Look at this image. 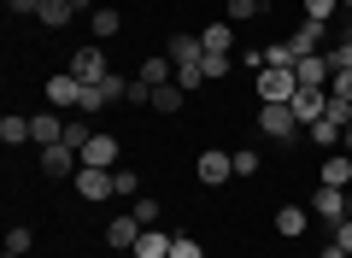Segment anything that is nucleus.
Instances as JSON below:
<instances>
[{
    "mask_svg": "<svg viewBox=\"0 0 352 258\" xmlns=\"http://www.w3.org/2000/svg\"><path fill=\"white\" fill-rule=\"evenodd\" d=\"M252 88H258V106H270V100H288L300 94V76H294V65H264L258 76H252Z\"/></svg>",
    "mask_w": 352,
    "mask_h": 258,
    "instance_id": "obj_1",
    "label": "nucleus"
},
{
    "mask_svg": "<svg viewBox=\"0 0 352 258\" xmlns=\"http://www.w3.org/2000/svg\"><path fill=\"white\" fill-rule=\"evenodd\" d=\"M258 129H264L270 141H294V129H305V123L294 118L288 100H270V106H258Z\"/></svg>",
    "mask_w": 352,
    "mask_h": 258,
    "instance_id": "obj_2",
    "label": "nucleus"
},
{
    "mask_svg": "<svg viewBox=\"0 0 352 258\" xmlns=\"http://www.w3.org/2000/svg\"><path fill=\"white\" fill-rule=\"evenodd\" d=\"M47 106L53 111H76V106H82V76H76V71L47 76Z\"/></svg>",
    "mask_w": 352,
    "mask_h": 258,
    "instance_id": "obj_3",
    "label": "nucleus"
},
{
    "mask_svg": "<svg viewBox=\"0 0 352 258\" xmlns=\"http://www.w3.org/2000/svg\"><path fill=\"white\" fill-rule=\"evenodd\" d=\"M118 159H124L118 136H112V129H94V141L82 147V164H94V171H118Z\"/></svg>",
    "mask_w": 352,
    "mask_h": 258,
    "instance_id": "obj_4",
    "label": "nucleus"
},
{
    "mask_svg": "<svg viewBox=\"0 0 352 258\" xmlns=\"http://www.w3.org/2000/svg\"><path fill=\"white\" fill-rule=\"evenodd\" d=\"M36 164H41V176H76V171H82V153L59 141V147H41Z\"/></svg>",
    "mask_w": 352,
    "mask_h": 258,
    "instance_id": "obj_5",
    "label": "nucleus"
},
{
    "mask_svg": "<svg viewBox=\"0 0 352 258\" xmlns=\"http://www.w3.org/2000/svg\"><path fill=\"white\" fill-rule=\"evenodd\" d=\"M71 71L82 76V83H106V76H112V71H106V47H94V41L76 47V53H71Z\"/></svg>",
    "mask_w": 352,
    "mask_h": 258,
    "instance_id": "obj_6",
    "label": "nucleus"
},
{
    "mask_svg": "<svg viewBox=\"0 0 352 258\" xmlns=\"http://www.w3.org/2000/svg\"><path fill=\"white\" fill-rule=\"evenodd\" d=\"M329 36H335L329 24H317V18H305V24L294 30V36H288V41H294V59H305V53H323V41H329Z\"/></svg>",
    "mask_w": 352,
    "mask_h": 258,
    "instance_id": "obj_7",
    "label": "nucleus"
},
{
    "mask_svg": "<svg viewBox=\"0 0 352 258\" xmlns=\"http://www.w3.org/2000/svg\"><path fill=\"white\" fill-rule=\"evenodd\" d=\"M294 76H300V88H329V83H335V71H329L323 53H305V59H294Z\"/></svg>",
    "mask_w": 352,
    "mask_h": 258,
    "instance_id": "obj_8",
    "label": "nucleus"
},
{
    "mask_svg": "<svg viewBox=\"0 0 352 258\" xmlns=\"http://www.w3.org/2000/svg\"><path fill=\"white\" fill-rule=\"evenodd\" d=\"M229 176H235V159L217 153V147H206V153H200V182H206V188H223Z\"/></svg>",
    "mask_w": 352,
    "mask_h": 258,
    "instance_id": "obj_9",
    "label": "nucleus"
},
{
    "mask_svg": "<svg viewBox=\"0 0 352 258\" xmlns=\"http://www.w3.org/2000/svg\"><path fill=\"white\" fill-rule=\"evenodd\" d=\"M30 136H36V147H59V141H65V118H59V111H36V118H30Z\"/></svg>",
    "mask_w": 352,
    "mask_h": 258,
    "instance_id": "obj_10",
    "label": "nucleus"
},
{
    "mask_svg": "<svg viewBox=\"0 0 352 258\" xmlns=\"http://www.w3.org/2000/svg\"><path fill=\"white\" fill-rule=\"evenodd\" d=\"M76 194H82V200H112V194H118V188H112V171L82 164V171H76Z\"/></svg>",
    "mask_w": 352,
    "mask_h": 258,
    "instance_id": "obj_11",
    "label": "nucleus"
},
{
    "mask_svg": "<svg viewBox=\"0 0 352 258\" xmlns=\"http://www.w3.org/2000/svg\"><path fill=\"white\" fill-rule=\"evenodd\" d=\"M135 241H141L135 211H124V217H112V223H106V246H118V252H135Z\"/></svg>",
    "mask_w": 352,
    "mask_h": 258,
    "instance_id": "obj_12",
    "label": "nucleus"
},
{
    "mask_svg": "<svg viewBox=\"0 0 352 258\" xmlns=\"http://www.w3.org/2000/svg\"><path fill=\"white\" fill-rule=\"evenodd\" d=\"M311 211H317L323 223H340V217H346V188H323V182H317V194H311Z\"/></svg>",
    "mask_w": 352,
    "mask_h": 258,
    "instance_id": "obj_13",
    "label": "nucleus"
},
{
    "mask_svg": "<svg viewBox=\"0 0 352 258\" xmlns=\"http://www.w3.org/2000/svg\"><path fill=\"white\" fill-rule=\"evenodd\" d=\"M317 182H323V188H352V153H346V147L329 153L323 171H317Z\"/></svg>",
    "mask_w": 352,
    "mask_h": 258,
    "instance_id": "obj_14",
    "label": "nucleus"
},
{
    "mask_svg": "<svg viewBox=\"0 0 352 258\" xmlns=\"http://www.w3.org/2000/svg\"><path fill=\"white\" fill-rule=\"evenodd\" d=\"M323 106H329V88H300V94H294V118L300 123H317Z\"/></svg>",
    "mask_w": 352,
    "mask_h": 258,
    "instance_id": "obj_15",
    "label": "nucleus"
},
{
    "mask_svg": "<svg viewBox=\"0 0 352 258\" xmlns=\"http://www.w3.org/2000/svg\"><path fill=\"white\" fill-rule=\"evenodd\" d=\"M200 41H206V53H235V24H229V18H217V24L200 30Z\"/></svg>",
    "mask_w": 352,
    "mask_h": 258,
    "instance_id": "obj_16",
    "label": "nucleus"
},
{
    "mask_svg": "<svg viewBox=\"0 0 352 258\" xmlns=\"http://www.w3.org/2000/svg\"><path fill=\"white\" fill-rule=\"evenodd\" d=\"M170 241H176V235H164V229H141L135 258H170Z\"/></svg>",
    "mask_w": 352,
    "mask_h": 258,
    "instance_id": "obj_17",
    "label": "nucleus"
},
{
    "mask_svg": "<svg viewBox=\"0 0 352 258\" xmlns=\"http://www.w3.org/2000/svg\"><path fill=\"white\" fill-rule=\"evenodd\" d=\"M164 53H170L176 65H188V59H206V41L200 36H170V41H164Z\"/></svg>",
    "mask_w": 352,
    "mask_h": 258,
    "instance_id": "obj_18",
    "label": "nucleus"
},
{
    "mask_svg": "<svg viewBox=\"0 0 352 258\" xmlns=\"http://www.w3.org/2000/svg\"><path fill=\"white\" fill-rule=\"evenodd\" d=\"M305 223H311V217H305V206H282L276 211V235H288V241H300Z\"/></svg>",
    "mask_w": 352,
    "mask_h": 258,
    "instance_id": "obj_19",
    "label": "nucleus"
},
{
    "mask_svg": "<svg viewBox=\"0 0 352 258\" xmlns=\"http://www.w3.org/2000/svg\"><path fill=\"white\" fill-rule=\"evenodd\" d=\"M0 141H6V147H24V141H36V136H30V118L6 111V118H0Z\"/></svg>",
    "mask_w": 352,
    "mask_h": 258,
    "instance_id": "obj_20",
    "label": "nucleus"
},
{
    "mask_svg": "<svg viewBox=\"0 0 352 258\" xmlns=\"http://www.w3.org/2000/svg\"><path fill=\"white\" fill-rule=\"evenodd\" d=\"M41 24H47V30H65V24H71V18H76V6H71V0H41Z\"/></svg>",
    "mask_w": 352,
    "mask_h": 258,
    "instance_id": "obj_21",
    "label": "nucleus"
},
{
    "mask_svg": "<svg viewBox=\"0 0 352 258\" xmlns=\"http://www.w3.org/2000/svg\"><path fill=\"white\" fill-rule=\"evenodd\" d=\"M182 100H188V88H176V83H159V88H153V111H164V118L182 111Z\"/></svg>",
    "mask_w": 352,
    "mask_h": 258,
    "instance_id": "obj_22",
    "label": "nucleus"
},
{
    "mask_svg": "<svg viewBox=\"0 0 352 258\" xmlns=\"http://www.w3.org/2000/svg\"><path fill=\"white\" fill-rule=\"evenodd\" d=\"M305 136L317 141L323 153H340V123H329V118H317V123H305Z\"/></svg>",
    "mask_w": 352,
    "mask_h": 258,
    "instance_id": "obj_23",
    "label": "nucleus"
},
{
    "mask_svg": "<svg viewBox=\"0 0 352 258\" xmlns=\"http://www.w3.org/2000/svg\"><path fill=\"white\" fill-rule=\"evenodd\" d=\"M88 30H94V36H118V30H124V18H118L112 6H94V12H88Z\"/></svg>",
    "mask_w": 352,
    "mask_h": 258,
    "instance_id": "obj_24",
    "label": "nucleus"
},
{
    "mask_svg": "<svg viewBox=\"0 0 352 258\" xmlns=\"http://www.w3.org/2000/svg\"><path fill=\"white\" fill-rule=\"evenodd\" d=\"M200 71H206V83H223V76L235 71V53H206V59H200Z\"/></svg>",
    "mask_w": 352,
    "mask_h": 258,
    "instance_id": "obj_25",
    "label": "nucleus"
},
{
    "mask_svg": "<svg viewBox=\"0 0 352 258\" xmlns=\"http://www.w3.org/2000/svg\"><path fill=\"white\" fill-rule=\"evenodd\" d=\"M258 12H270V6H258V0H229V6H223V18H229V24H252Z\"/></svg>",
    "mask_w": 352,
    "mask_h": 258,
    "instance_id": "obj_26",
    "label": "nucleus"
},
{
    "mask_svg": "<svg viewBox=\"0 0 352 258\" xmlns=\"http://www.w3.org/2000/svg\"><path fill=\"white\" fill-rule=\"evenodd\" d=\"M106 106H112V100H106V88H100V83H82V106H76V111H82V118H94V111H106Z\"/></svg>",
    "mask_w": 352,
    "mask_h": 258,
    "instance_id": "obj_27",
    "label": "nucleus"
},
{
    "mask_svg": "<svg viewBox=\"0 0 352 258\" xmlns=\"http://www.w3.org/2000/svg\"><path fill=\"white\" fill-rule=\"evenodd\" d=\"M30 246H36V229H30V223H12V229H6V252H24L30 258Z\"/></svg>",
    "mask_w": 352,
    "mask_h": 258,
    "instance_id": "obj_28",
    "label": "nucleus"
},
{
    "mask_svg": "<svg viewBox=\"0 0 352 258\" xmlns=\"http://www.w3.org/2000/svg\"><path fill=\"white\" fill-rule=\"evenodd\" d=\"M129 211H135L141 229H159V200H153V194H135V206H129Z\"/></svg>",
    "mask_w": 352,
    "mask_h": 258,
    "instance_id": "obj_29",
    "label": "nucleus"
},
{
    "mask_svg": "<svg viewBox=\"0 0 352 258\" xmlns=\"http://www.w3.org/2000/svg\"><path fill=\"white\" fill-rule=\"evenodd\" d=\"M323 59H329V71H352V41H329V47H323Z\"/></svg>",
    "mask_w": 352,
    "mask_h": 258,
    "instance_id": "obj_30",
    "label": "nucleus"
},
{
    "mask_svg": "<svg viewBox=\"0 0 352 258\" xmlns=\"http://www.w3.org/2000/svg\"><path fill=\"white\" fill-rule=\"evenodd\" d=\"M112 188H118V200H135V194H141V176L129 171V164H118V171H112Z\"/></svg>",
    "mask_w": 352,
    "mask_h": 258,
    "instance_id": "obj_31",
    "label": "nucleus"
},
{
    "mask_svg": "<svg viewBox=\"0 0 352 258\" xmlns=\"http://www.w3.org/2000/svg\"><path fill=\"white\" fill-rule=\"evenodd\" d=\"M200 83H206L200 59H188V65H176V88H188V94H200Z\"/></svg>",
    "mask_w": 352,
    "mask_h": 258,
    "instance_id": "obj_32",
    "label": "nucleus"
},
{
    "mask_svg": "<svg viewBox=\"0 0 352 258\" xmlns=\"http://www.w3.org/2000/svg\"><path fill=\"white\" fill-rule=\"evenodd\" d=\"M323 118H329V123H340V129H346V123H352V100H346V94H329Z\"/></svg>",
    "mask_w": 352,
    "mask_h": 258,
    "instance_id": "obj_33",
    "label": "nucleus"
},
{
    "mask_svg": "<svg viewBox=\"0 0 352 258\" xmlns=\"http://www.w3.org/2000/svg\"><path fill=\"white\" fill-rule=\"evenodd\" d=\"M305 18H317V24H335V18H340V0H305Z\"/></svg>",
    "mask_w": 352,
    "mask_h": 258,
    "instance_id": "obj_34",
    "label": "nucleus"
},
{
    "mask_svg": "<svg viewBox=\"0 0 352 258\" xmlns=\"http://www.w3.org/2000/svg\"><path fill=\"white\" fill-rule=\"evenodd\" d=\"M229 159H235V176H258V153H252V147H235V153H229Z\"/></svg>",
    "mask_w": 352,
    "mask_h": 258,
    "instance_id": "obj_35",
    "label": "nucleus"
},
{
    "mask_svg": "<svg viewBox=\"0 0 352 258\" xmlns=\"http://www.w3.org/2000/svg\"><path fill=\"white\" fill-rule=\"evenodd\" d=\"M170 258H206V246L194 241V235H176V241H170Z\"/></svg>",
    "mask_w": 352,
    "mask_h": 258,
    "instance_id": "obj_36",
    "label": "nucleus"
},
{
    "mask_svg": "<svg viewBox=\"0 0 352 258\" xmlns=\"http://www.w3.org/2000/svg\"><path fill=\"white\" fill-rule=\"evenodd\" d=\"M264 65H294V41H270L264 47Z\"/></svg>",
    "mask_w": 352,
    "mask_h": 258,
    "instance_id": "obj_37",
    "label": "nucleus"
},
{
    "mask_svg": "<svg viewBox=\"0 0 352 258\" xmlns=\"http://www.w3.org/2000/svg\"><path fill=\"white\" fill-rule=\"evenodd\" d=\"M129 106H153V83H141V76H129Z\"/></svg>",
    "mask_w": 352,
    "mask_h": 258,
    "instance_id": "obj_38",
    "label": "nucleus"
},
{
    "mask_svg": "<svg viewBox=\"0 0 352 258\" xmlns=\"http://www.w3.org/2000/svg\"><path fill=\"white\" fill-rule=\"evenodd\" d=\"M235 65H241V71H252V76H258V71H264V47H241V53H235Z\"/></svg>",
    "mask_w": 352,
    "mask_h": 258,
    "instance_id": "obj_39",
    "label": "nucleus"
},
{
    "mask_svg": "<svg viewBox=\"0 0 352 258\" xmlns=\"http://www.w3.org/2000/svg\"><path fill=\"white\" fill-rule=\"evenodd\" d=\"M6 6H12V18H36L41 12V0H6Z\"/></svg>",
    "mask_w": 352,
    "mask_h": 258,
    "instance_id": "obj_40",
    "label": "nucleus"
},
{
    "mask_svg": "<svg viewBox=\"0 0 352 258\" xmlns=\"http://www.w3.org/2000/svg\"><path fill=\"white\" fill-rule=\"evenodd\" d=\"M329 229H335V241H340V246H346V252H352V217H340V223H329Z\"/></svg>",
    "mask_w": 352,
    "mask_h": 258,
    "instance_id": "obj_41",
    "label": "nucleus"
},
{
    "mask_svg": "<svg viewBox=\"0 0 352 258\" xmlns=\"http://www.w3.org/2000/svg\"><path fill=\"white\" fill-rule=\"evenodd\" d=\"M329 94H346V100H352V71H340L335 83H329Z\"/></svg>",
    "mask_w": 352,
    "mask_h": 258,
    "instance_id": "obj_42",
    "label": "nucleus"
},
{
    "mask_svg": "<svg viewBox=\"0 0 352 258\" xmlns=\"http://www.w3.org/2000/svg\"><path fill=\"white\" fill-rule=\"evenodd\" d=\"M317 258H352V252H346V246H340V241H329V246H323V252H317Z\"/></svg>",
    "mask_w": 352,
    "mask_h": 258,
    "instance_id": "obj_43",
    "label": "nucleus"
},
{
    "mask_svg": "<svg viewBox=\"0 0 352 258\" xmlns=\"http://www.w3.org/2000/svg\"><path fill=\"white\" fill-rule=\"evenodd\" d=\"M340 147H346V153H352V123H346V129H340Z\"/></svg>",
    "mask_w": 352,
    "mask_h": 258,
    "instance_id": "obj_44",
    "label": "nucleus"
},
{
    "mask_svg": "<svg viewBox=\"0 0 352 258\" xmlns=\"http://www.w3.org/2000/svg\"><path fill=\"white\" fill-rule=\"evenodd\" d=\"M71 6H76V12H94V0H71Z\"/></svg>",
    "mask_w": 352,
    "mask_h": 258,
    "instance_id": "obj_45",
    "label": "nucleus"
},
{
    "mask_svg": "<svg viewBox=\"0 0 352 258\" xmlns=\"http://www.w3.org/2000/svg\"><path fill=\"white\" fill-rule=\"evenodd\" d=\"M346 217H352V188H346Z\"/></svg>",
    "mask_w": 352,
    "mask_h": 258,
    "instance_id": "obj_46",
    "label": "nucleus"
},
{
    "mask_svg": "<svg viewBox=\"0 0 352 258\" xmlns=\"http://www.w3.org/2000/svg\"><path fill=\"white\" fill-rule=\"evenodd\" d=\"M340 12H352V0H340Z\"/></svg>",
    "mask_w": 352,
    "mask_h": 258,
    "instance_id": "obj_47",
    "label": "nucleus"
},
{
    "mask_svg": "<svg viewBox=\"0 0 352 258\" xmlns=\"http://www.w3.org/2000/svg\"><path fill=\"white\" fill-rule=\"evenodd\" d=\"M258 6H276V0H258Z\"/></svg>",
    "mask_w": 352,
    "mask_h": 258,
    "instance_id": "obj_48",
    "label": "nucleus"
},
{
    "mask_svg": "<svg viewBox=\"0 0 352 258\" xmlns=\"http://www.w3.org/2000/svg\"><path fill=\"white\" fill-rule=\"evenodd\" d=\"M6 258H24V252H6Z\"/></svg>",
    "mask_w": 352,
    "mask_h": 258,
    "instance_id": "obj_49",
    "label": "nucleus"
}]
</instances>
